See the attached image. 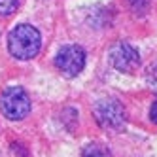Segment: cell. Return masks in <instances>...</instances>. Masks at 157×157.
Here are the masks:
<instances>
[{
	"mask_svg": "<svg viewBox=\"0 0 157 157\" xmlns=\"http://www.w3.org/2000/svg\"><path fill=\"white\" fill-rule=\"evenodd\" d=\"M82 157H112V151L106 148L104 144H97V142H95V144L85 146Z\"/></svg>",
	"mask_w": 157,
	"mask_h": 157,
	"instance_id": "cell-6",
	"label": "cell"
},
{
	"mask_svg": "<svg viewBox=\"0 0 157 157\" xmlns=\"http://www.w3.org/2000/svg\"><path fill=\"white\" fill-rule=\"evenodd\" d=\"M42 48V36L36 27L32 25H17L8 36V49L19 61H29L36 57Z\"/></svg>",
	"mask_w": 157,
	"mask_h": 157,
	"instance_id": "cell-1",
	"label": "cell"
},
{
	"mask_svg": "<svg viewBox=\"0 0 157 157\" xmlns=\"http://www.w3.org/2000/svg\"><path fill=\"white\" fill-rule=\"evenodd\" d=\"M19 4L21 0H0V15H12Z\"/></svg>",
	"mask_w": 157,
	"mask_h": 157,
	"instance_id": "cell-7",
	"label": "cell"
},
{
	"mask_svg": "<svg viewBox=\"0 0 157 157\" xmlns=\"http://www.w3.org/2000/svg\"><path fill=\"white\" fill-rule=\"evenodd\" d=\"M146 82H148V85L153 89V91H157V61L148 66V72H146Z\"/></svg>",
	"mask_w": 157,
	"mask_h": 157,
	"instance_id": "cell-8",
	"label": "cell"
},
{
	"mask_svg": "<svg viewBox=\"0 0 157 157\" xmlns=\"http://www.w3.org/2000/svg\"><path fill=\"white\" fill-rule=\"evenodd\" d=\"M93 116H95L98 125L102 129H108V131H121L127 121L125 108L116 98L98 100L97 106L93 108Z\"/></svg>",
	"mask_w": 157,
	"mask_h": 157,
	"instance_id": "cell-3",
	"label": "cell"
},
{
	"mask_svg": "<svg viewBox=\"0 0 157 157\" xmlns=\"http://www.w3.org/2000/svg\"><path fill=\"white\" fill-rule=\"evenodd\" d=\"M55 66H57V70L66 76V78H76L83 70L85 66V51L82 46H64L59 49L57 57H55Z\"/></svg>",
	"mask_w": 157,
	"mask_h": 157,
	"instance_id": "cell-4",
	"label": "cell"
},
{
	"mask_svg": "<svg viewBox=\"0 0 157 157\" xmlns=\"http://www.w3.org/2000/svg\"><path fill=\"white\" fill-rule=\"evenodd\" d=\"M110 63L119 72H134L140 64V53L129 42H119L110 51Z\"/></svg>",
	"mask_w": 157,
	"mask_h": 157,
	"instance_id": "cell-5",
	"label": "cell"
},
{
	"mask_svg": "<svg viewBox=\"0 0 157 157\" xmlns=\"http://www.w3.org/2000/svg\"><path fill=\"white\" fill-rule=\"evenodd\" d=\"M0 110L10 121H21L30 114V98L23 87H8L0 95Z\"/></svg>",
	"mask_w": 157,
	"mask_h": 157,
	"instance_id": "cell-2",
	"label": "cell"
},
{
	"mask_svg": "<svg viewBox=\"0 0 157 157\" xmlns=\"http://www.w3.org/2000/svg\"><path fill=\"white\" fill-rule=\"evenodd\" d=\"M150 117H151V121L157 125V100L151 104V108H150Z\"/></svg>",
	"mask_w": 157,
	"mask_h": 157,
	"instance_id": "cell-9",
	"label": "cell"
}]
</instances>
